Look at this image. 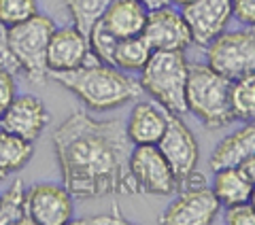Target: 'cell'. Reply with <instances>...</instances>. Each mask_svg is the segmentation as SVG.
I'll return each mask as SVG.
<instances>
[{
  "label": "cell",
  "instance_id": "4316f807",
  "mask_svg": "<svg viewBox=\"0 0 255 225\" xmlns=\"http://www.w3.org/2000/svg\"><path fill=\"white\" fill-rule=\"evenodd\" d=\"M17 96V85H15V75L9 70H0V115L9 109V104Z\"/></svg>",
  "mask_w": 255,
  "mask_h": 225
},
{
  "label": "cell",
  "instance_id": "f1b7e54d",
  "mask_svg": "<svg viewBox=\"0 0 255 225\" xmlns=\"http://www.w3.org/2000/svg\"><path fill=\"white\" fill-rule=\"evenodd\" d=\"M234 17L249 28H255V0H232Z\"/></svg>",
  "mask_w": 255,
  "mask_h": 225
},
{
  "label": "cell",
  "instance_id": "9c48e42d",
  "mask_svg": "<svg viewBox=\"0 0 255 225\" xmlns=\"http://www.w3.org/2000/svg\"><path fill=\"white\" fill-rule=\"evenodd\" d=\"M162 155L166 157V162L170 164L174 176L181 183L187 179L189 174L196 172L198 159H200V149H198V140L191 134V130L185 125V121L181 119V115H172L168 112V125L166 132L162 134V138L157 142Z\"/></svg>",
  "mask_w": 255,
  "mask_h": 225
},
{
  "label": "cell",
  "instance_id": "1f68e13d",
  "mask_svg": "<svg viewBox=\"0 0 255 225\" xmlns=\"http://www.w3.org/2000/svg\"><path fill=\"white\" fill-rule=\"evenodd\" d=\"M241 168H243V172H245L247 176H249V181L255 185V155L247 159V162H245Z\"/></svg>",
  "mask_w": 255,
  "mask_h": 225
},
{
  "label": "cell",
  "instance_id": "d4e9b609",
  "mask_svg": "<svg viewBox=\"0 0 255 225\" xmlns=\"http://www.w3.org/2000/svg\"><path fill=\"white\" fill-rule=\"evenodd\" d=\"M38 13L36 0H0V21L6 28L21 23Z\"/></svg>",
  "mask_w": 255,
  "mask_h": 225
},
{
  "label": "cell",
  "instance_id": "5b68a950",
  "mask_svg": "<svg viewBox=\"0 0 255 225\" xmlns=\"http://www.w3.org/2000/svg\"><path fill=\"white\" fill-rule=\"evenodd\" d=\"M55 32V21L49 15L36 13L21 23L9 26V45L17 58L21 72H26L30 83H43L49 75L47 47Z\"/></svg>",
  "mask_w": 255,
  "mask_h": 225
},
{
  "label": "cell",
  "instance_id": "83f0119b",
  "mask_svg": "<svg viewBox=\"0 0 255 225\" xmlns=\"http://www.w3.org/2000/svg\"><path fill=\"white\" fill-rule=\"evenodd\" d=\"M226 223L228 225H255V211H253V206L249 202L230 206L228 215H226Z\"/></svg>",
  "mask_w": 255,
  "mask_h": 225
},
{
  "label": "cell",
  "instance_id": "9a60e30c",
  "mask_svg": "<svg viewBox=\"0 0 255 225\" xmlns=\"http://www.w3.org/2000/svg\"><path fill=\"white\" fill-rule=\"evenodd\" d=\"M168 125V112L151 102H136L126 121V134L132 144H157Z\"/></svg>",
  "mask_w": 255,
  "mask_h": 225
},
{
  "label": "cell",
  "instance_id": "d6a6232c",
  "mask_svg": "<svg viewBox=\"0 0 255 225\" xmlns=\"http://www.w3.org/2000/svg\"><path fill=\"white\" fill-rule=\"evenodd\" d=\"M189 2H194V0H170V4H179V6H185Z\"/></svg>",
  "mask_w": 255,
  "mask_h": 225
},
{
  "label": "cell",
  "instance_id": "e0dca14e",
  "mask_svg": "<svg viewBox=\"0 0 255 225\" xmlns=\"http://www.w3.org/2000/svg\"><path fill=\"white\" fill-rule=\"evenodd\" d=\"M147 15L149 11L138 0H113L100 21L105 23L111 34H115L117 38H128L142 34Z\"/></svg>",
  "mask_w": 255,
  "mask_h": 225
},
{
  "label": "cell",
  "instance_id": "f546056e",
  "mask_svg": "<svg viewBox=\"0 0 255 225\" xmlns=\"http://www.w3.org/2000/svg\"><path fill=\"white\" fill-rule=\"evenodd\" d=\"M77 225H126L128 219H124L122 213L115 208V213L109 215H94V217H85V219H77Z\"/></svg>",
  "mask_w": 255,
  "mask_h": 225
},
{
  "label": "cell",
  "instance_id": "484cf974",
  "mask_svg": "<svg viewBox=\"0 0 255 225\" xmlns=\"http://www.w3.org/2000/svg\"><path fill=\"white\" fill-rule=\"evenodd\" d=\"M0 70H9L11 75H17L21 72V66L15 53L11 51V45H9V28L0 21Z\"/></svg>",
  "mask_w": 255,
  "mask_h": 225
},
{
  "label": "cell",
  "instance_id": "8fae6325",
  "mask_svg": "<svg viewBox=\"0 0 255 225\" xmlns=\"http://www.w3.org/2000/svg\"><path fill=\"white\" fill-rule=\"evenodd\" d=\"M183 19L187 21L194 45L206 47L228 28L232 13V0H194L183 6Z\"/></svg>",
  "mask_w": 255,
  "mask_h": 225
},
{
  "label": "cell",
  "instance_id": "277c9868",
  "mask_svg": "<svg viewBox=\"0 0 255 225\" xmlns=\"http://www.w3.org/2000/svg\"><path fill=\"white\" fill-rule=\"evenodd\" d=\"M230 94L232 79L219 75L209 64L189 66L185 90L187 112H194L206 127H223L234 121Z\"/></svg>",
  "mask_w": 255,
  "mask_h": 225
},
{
  "label": "cell",
  "instance_id": "6da1fadb",
  "mask_svg": "<svg viewBox=\"0 0 255 225\" xmlns=\"http://www.w3.org/2000/svg\"><path fill=\"white\" fill-rule=\"evenodd\" d=\"M62 185L75 200L136 194L130 176V138L119 119L75 111L51 136Z\"/></svg>",
  "mask_w": 255,
  "mask_h": 225
},
{
  "label": "cell",
  "instance_id": "2e32d148",
  "mask_svg": "<svg viewBox=\"0 0 255 225\" xmlns=\"http://www.w3.org/2000/svg\"><path fill=\"white\" fill-rule=\"evenodd\" d=\"M255 155V121L245 123L236 132L226 136L209 159L211 170H221V168H241L247 159Z\"/></svg>",
  "mask_w": 255,
  "mask_h": 225
},
{
  "label": "cell",
  "instance_id": "e575fe53",
  "mask_svg": "<svg viewBox=\"0 0 255 225\" xmlns=\"http://www.w3.org/2000/svg\"><path fill=\"white\" fill-rule=\"evenodd\" d=\"M2 179H4V174H2V172H0V181H2Z\"/></svg>",
  "mask_w": 255,
  "mask_h": 225
},
{
  "label": "cell",
  "instance_id": "3957f363",
  "mask_svg": "<svg viewBox=\"0 0 255 225\" xmlns=\"http://www.w3.org/2000/svg\"><path fill=\"white\" fill-rule=\"evenodd\" d=\"M187 77L189 64L185 51H153L140 70L138 83L166 112L183 117L187 112Z\"/></svg>",
  "mask_w": 255,
  "mask_h": 225
},
{
  "label": "cell",
  "instance_id": "8992f818",
  "mask_svg": "<svg viewBox=\"0 0 255 225\" xmlns=\"http://www.w3.org/2000/svg\"><path fill=\"white\" fill-rule=\"evenodd\" d=\"M204 49L209 66L232 81L255 72V28L223 32Z\"/></svg>",
  "mask_w": 255,
  "mask_h": 225
},
{
  "label": "cell",
  "instance_id": "7a4b0ae2",
  "mask_svg": "<svg viewBox=\"0 0 255 225\" xmlns=\"http://www.w3.org/2000/svg\"><path fill=\"white\" fill-rule=\"evenodd\" d=\"M47 79H53L58 85L66 87L90 111L98 112L119 109L138 100L142 94L140 83L134 81L128 72L102 62H87L75 70L49 72Z\"/></svg>",
  "mask_w": 255,
  "mask_h": 225
},
{
  "label": "cell",
  "instance_id": "4fadbf2b",
  "mask_svg": "<svg viewBox=\"0 0 255 225\" xmlns=\"http://www.w3.org/2000/svg\"><path fill=\"white\" fill-rule=\"evenodd\" d=\"M49 123V112L47 107L32 94L15 96V100L9 104L2 115H0V127L23 140L34 142Z\"/></svg>",
  "mask_w": 255,
  "mask_h": 225
},
{
  "label": "cell",
  "instance_id": "7c38bea8",
  "mask_svg": "<svg viewBox=\"0 0 255 225\" xmlns=\"http://www.w3.org/2000/svg\"><path fill=\"white\" fill-rule=\"evenodd\" d=\"M142 38L153 51H185L189 45H194L187 21L170 6L149 11Z\"/></svg>",
  "mask_w": 255,
  "mask_h": 225
},
{
  "label": "cell",
  "instance_id": "30bf717a",
  "mask_svg": "<svg viewBox=\"0 0 255 225\" xmlns=\"http://www.w3.org/2000/svg\"><path fill=\"white\" fill-rule=\"evenodd\" d=\"M73 196L53 183L32 185L26 191V211L30 225H64L73 221Z\"/></svg>",
  "mask_w": 255,
  "mask_h": 225
},
{
  "label": "cell",
  "instance_id": "52a82bcc",
  "mask_svg": "<svg viewBox=\"0 0 255 225\" xmlns=\"http://www.w3.org/2000/svg\"><path fill=\"white\" fill-rule=\"evenodd\" d=\"M130 176L136 194L172 196L179 191V181L157 144H134L130 151Z\"/></svg>",
  "mask_w": 255,
  "mask_h": 225
},
{
  "label": "cell",
  "instance_id": "d6986e66",
  "mask_svg": "<svg viewBox=\"0 0 255 225\" xmlns=\"http://www.w3.org/2000/svg\"><path fill=\"white\" fill-rule=\"evenodd\" d=\"M32 155H34V147L30 140H23L0 127V172L4 176L21 170Z\"/></svg>",
  "mask_w": 255,
  "mask_h": 225
},
{
  "label": "cell",
  "instance_id": "ffe728a7",
  "mask_svg": "<svg viewBox=\"0 0 255 225\" xmlns=\"http://www.w3.org/2000/svg\"><path fill=\"white\" fill-rule=\"evenodd\" d=\"M151 53H153V49L142 38V34L119 38L115 49V66L124 72H140L149 62Z\"/></svg>",
  "mask_w": 255,
  "mask_h": 225
},
{
  "label": "cell",
  "instance_id": "4dcf8cb0",
  "mask_svg": "<svg viewBox=\"0 0 255 225\" xmlns=\"http://www.w3.org/2000/svg\"><path fill=\"white\" fill-rule=\"evenodd\" d=\"M138 2L145 6L147 11H153V9H162V6H168L170 0H138Z\"/></svg>",
  "mask_w": 255,
  "mask_h": 225
},
{
  "label": "cell",
  "instance_id": "603a6c76",
  "mask_svg": "<svg viewBox=\"0 0 255 225\" xmlns=\"http://www.w3.org/2000/svg\"><path fill=\"white\" fill-rule=\"evenodd\" d=\"M111 2L113 0H66V9L73 17V26H77L85 36H90L92 28L102 19Z\"/></svg>",
  "mask_w": 255,
  "mask_h": 225
},
{
  "label": "cell",
  "instance_id": "7402d4cb",
  "mask_svg": "<svg viewBox=\"0 0 255 225\" xmlns=\"http://www.w3.org/2000/svg\"><path fill=\"white\" fill-rule=\"evenodd\" d=\"M232 115L238 121H255V72L232 81Z\"/></svg>",
  "mask_w": 255,
  "mask_h": 225
},
{
  "label": "cell",
  "instance_id": "836d02e7",
  "mask_svg": "<svg viewBox=\"0 0 255 225\" xmlns=\"http://www.w3.org/2000/svg\"><path fill=\"white\" fill-rule=\"evenodd\" d=\"M249 204L253 206V211H255V187H253V194H251V200H249Z\"/></svg>",
  "mask_w": 255,
  "mask_h": 225
},
{
  "label": "cell",
  "instance_id": "44dd1931",
  "mask_svg": "<svg viewBox=\"0 0 255 225\" xmlns=\"http://www.w3.org/2000/svg\"><path fill=\"white\" fill-rule=\"evenodd\" d=\"M26 187L21 179H15L0 196V225H26Z\"/></svg>",
  "mask_w": 255,
  "mask_h": 225
},
{
  "label": "cell",
  "instance_id": "ba28073f",
  "mask_svg": "<svg viewBox=\"0 0 255 225\" xmlns=\"http://www.w3.org/2000/svg\"><path fill=\"white\" fill-rule=\"evenodd\" d=\"M221 211V202L213 187L206 183L185 185L179 189V198L159 217L164 225H211Z\"/></svg>",
  "mask_w": 255,
  "mask_h": 225
},
{
  "label": "cell",
  "instance_id": "cb8c5ba5",
  "mask_svg": "<svg viewBox=\"0 0 255 225\" xmlns=\"http://www.w3.org/2000/svg\"><path fill=\"white\" fill-rule=\"evenodd\" d=\"M87 41H90V51H92L96 62L115 66V49H117L119 38L115 34H111V32L105 28V23L102 21L96 23L90 32V36H87Z\"/></svg>",
  "mask_w": 255,
  "mask_h": 225
},
{
  "label": "cell",
  "instance_id": "5bb4252c",
  "mask_svg": "<svg viewBox=\"0 0 255 225\" xmlns=\"http://www.w3.org/2000/svg\"><path fill=\"white\" fill-rule=\"evenodd\" d=\"M90 53V41L77 26L55 28L47 47V66L49 72L75 70L87 64Z\"/></svg>",
  "mask_w": 255,
  "mask_h": 225
},
{
  "label": "cell",
  "instance_id": "ac0fdd59",
  "mask_svg": "<svg viewBox=\"0 0 255 225\" xmlns=\"http://www.w3.org/2000/svg\"><path fill=\"white\" fill-rule=\"evenodd\" d=\"M253 187L255 185L243 172V168H221V170H215L213 191L219 198L221 206L226 208L249 202Z\"/></svg>",
  "mask_w": 255,
  "mask_h": 225
}]
</instances>
